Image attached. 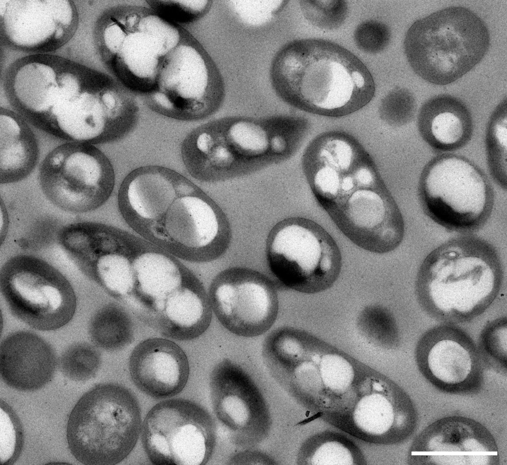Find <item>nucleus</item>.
<instances>
[{
  "label": "nucleus",
  "mask_w": 507,
  "mask_h": 465,
  "mask_svg": "<svg viewBox=\"0 0 507 465\" xmlns=\"http://www.w3.org/2000/svg\"><path fill=\"white\" fill-rule=\"evenodd\" d=\"M271 79L296 103L324 113L356 109L375 89L370 72L357 57L320 39L299 40L284 47L273 61Z\"/></svg>",
  "instance_id": "f257e3e1"
},
{
  "label": "nucleus",
  "mask_w": 507,
  "mask_h": 465,
  "mask_svg": "<svg viewBox=\"0 0 507 465\" xmlns=\"http://www.w3.org/2000/svg\"><path fill=\"white\" fill-rule=\"evenodd\" d=\"M490 41L487 27L476 14L464 7L450 6L415 21L404 45L414 72L426 81L443 85L477 64Z\"/></svg>",
  "instance_id": "f03ea898"
},
{
  "label": "nucleus",
  "mask_w": 507,
  "mask_h": 465,
  "mask_svg": "<svg viewBox=\"0 0 507 465\" xmlns=\"http://www.w3.org/2000/svg\"><path fill=\"white\" fill-rule=\"evenodd\" d=\"M141 421L131 391L118 384H98L82 396L70 414L66 435L70 452L84 465L118 464L136 445Z\"/></svg>",
  "instance_id": "7ed1b4c3"
},
{
  "label": "nucleus",
  "mask_w": 507,
  "mask_h": 465,
  "mask_svg": "<svg viewBox=\"0 0 507 465\" xmlns=\"http://www.w3.org/2000/svg\"><path fill=\"white\" fill-rule=\"evenodd\" d=\"M374 178L340 179L335 193L320 204L352 242L370 252L385 254L396 249L404 236L403 216Z\"/></svg>",
  "instance_id": "20e7f679"
},
{
  "label": "nucleus",
  "mask_w": 507,
  "mask_h": 465,
  "mask_svg": "<svg viewBox=\"0 0 507 465\" xmlns=\"http://www.w3.org/2000/svg\"><path fill=\"white\" fill-rule=\"evenodd\" d=\"M1 292L12 313L29 326L52 330L66 324L76 305L65 277L46 261L32 256L11 258L2 266Z\"/></svg>",
  "instance_id": "39448f33"
},
{
  "label": "nucleus",
  "mask_w": 507,
  "mask_h": 465,
  "mask_svg": "<svg viewBox=\"0 0 507 465\" xmlns=\"http://www.w3.org/2000/svg\"><path fill=\"white\" fill-rule=\"evenodd\" d=\"M43 193L53 204L73 212L93 210L108 198L114 174L106 155L91 144L66 143L53 149L39 168Z\"/></svg>",
  "instance_id": "423d86ee"
},
{
  "label": "nucleus",
  "mask_w": 507,
  "mask_h": 465,
  "mask_svg": "<svg viewBox=\"0 0 507 465\" xmlns=\"http://www.w3.org/2000/svg\"><path fill=\"white\" fill-rule=\"evenodd\" d=\"M269 267L285 286L310 293L330 286L342 265L339 247L320 225L300 218L275 235L268 257Z\"/></svg>",
  "instance_id": "0eeeda50"
},
{
  "label": "nucleus",
  "mask_w": 507,
  "mask_h": 465,
  "mask_svg": "<svg viewBox=\"0 0 507 465\" xmlns=\"http://www.w3.org/2000/svg\"><path fill=\"white\" fill-rule=\"evenodd\" d=\"M495 256L484 244L469 241L452 242L431 253L426 280L434 305L446 312L472 311L494 289Z\"/></svg>",
  "instance_id": "6e6552de"
},
{
  "label": "nucleus",
  "mask_w": 507,
  "mask_h": 465,
  "mask_svg": "<svg viewBox=\"0 0 507 465\" xmlns=\"http://www.w3.org/2000/svg\"><path fill=\"white\" fill-rule=\"evenodd\" d=\"M142 442L153 465H201L209 452L208 416L190 400L162 401L150 410L143 422Z\"/></svg>",
  "instance_id": "1a4fd4ad"
},
{
  "label": "nucleus",
  "mask_w": 507,
  "mask_h": 465,
  "mask_svg": "<svg viewBox=\"0 0 507 465\" xmlns=\"http://www.w3.org/2000/svg\"><path fill=\"white\" fill-rule=\"evenodd\" d=\"M422 193L429 215L448 228H471L487 212L486 182L477 169L460 158L444 157L434 163L423 178Z\"/></svg>",
  "instance_id": "9d476101"
},
{
  "label": "nucleus",
  "mask_w": 507,
  "mask_h": 465,
  "mask_svg": "<svg viewBox=\"0 0 507 465\" xmlns=\"http://www.w3.org/2000/svg\"><path fill=\"white\" fill-rule=\"evenodd\" d=\"M248 272H232L220 277L209 296L220 324L238 336L251 338L267 332L278 315L279 300L266 280Z\"/></svg>",
  "instance_id": "9b49d317"
},
{
  "label": "nucleus",
  "mask_w": 507,
  "mask_h": 465,
  "mask_svg": "<svg viewBox=\"0 0 507 465\" xmlns=\"http://www.w3.org/2000/svg\"><path fill=\"white\" fill-rule=\"evenodd\" d=\"M69 0H8L4 7L6 35L17 46L32 50L56 49L70 38L77 17Z\"/></svg>",
  "instance_id": "f8f14e48"
},
{
  "label": "nucleus",
  "mask_w": 507,
  "mask_h": 465,
  "mask_svg": "<svg viewBox=\"0 0 507 465\" xmlns=\"http://www.w3.org/2000/svg\"><path fill=\"white\" fill-rule=\"evenodd\" d=\"M155 81L158 91L152 97L164 114L190 119L202 106L208 83L205 62L194 48L176 46L162 59Z\"/></svg>",
  "instance_id": "ddd939ff"
},
{
  "label": "nucleus",
  "mask_w": 507,
  "mask_h": 465,
  "mask_svg": "<svg viewBox=\"0 0 507 465\" xmlns=\"http://www.w3.org/2000/svg\"><path fill=\"white\" fill-rule=\"evenodd\" d=\"M126 35L115 54L116 61L141 86L154 83L163 58L177 46L178 31L155 15L125 21Z\"/></svg>",
  "instance_id": "4468645a"
},
{
  "label": "nucleus",
  "mask_w": 507,
  "mask_h": 465,
  "mask_svg": "<svg viewBox=\"0 0 507 465\" xmlns=\"http://www.w3.org/2000/svg\"><path fill=\"white\" fill-rule=\"evenodd\" d=\"M129 371L135 386L155 399L170 398L184 388L189 377L186 355L171 341L152 338L139 344L132 351Z\"/></svg>",
  "instance_id": "2eb2a0df"
},
{
  "label": "nucleus",
  "mask_w": 507,
  "mask_h": 465,
  "mask_svg": "<svg viewBox=\"0 0 507 465\" xmlns=\"http://www.w3.org/2000/svg\"><path fill=\"white\" fill-rule=\"evenodd\" d=\"M56 365L51 346L32 332H14L1 344V377L17 390L34 391L43 388L52 379Z\"/></svg>",
  "instance_id": "dca6fc26"
},
{
  "label": "nucleus",
  "mask_w": 507,
  "mask_h": 465,
  "mask_svg": "<svg viewBox=\"0 0 507 465\" xmlns=\"http://www.w3.org/2000/svg\"><path fill=\"white\" fill-rule=\"evenodd\" d=\"M428 435L425 445L412 455L436 465H487L498 455L487 432L462 422H449Z\"/></svg>",
  "instance_id": "f3484780"
},
{
  "label": "nucleus",
  "mask_w": 507,
  "mask_h": 465,
  "mask_svg": "<svg viewBox=\"0 0 507 465\" xmlns=\"http://www.w3.org/2000/svg\"><path fill=\"white\" fill-rule=\"evenodd\" d=\"M170 169L147 166L131 173L125 195L131 208L142 217L155 219L168 210L185 183Z\"/></svg>",
  "instance_id": "a211bd4d"
},
{
  "label": "nucleus",
  "mask_w": 507,
  "mask_h": 465,
  "mask_svg": "<svg viewBox=\"0 0 507 465\" xmlns=\"http://www.w3.org/2000/svg\"><path fill=\"white\" fill-rule=\"evenodd\" d=\"M165 228L176 242L190 248L207 246L215 238L218 223L212 207L190 195L177 197L166 212Z\"/></svg>",
  "instance_id": "6ab92c4d"
},
{
  "label": "nucleus",
  "mask_w": 507,
  "mask_h": 465,
  "mask_svg": "<svg viewBox=\"0 0 507 465\" xmlns=\"http://www.w3.org/2000/svg\"><path fill=\"white\" fill-rule=\"evenodd\" d=\"M1 183L20 181L35 166L39 155L36 137L27 123L12 112L0 114Z\"/></svg>",
  "instance_id": "aec40b11"
},
{
  "label": "nucleus",
  "mask_w": 507,
  "mask_h": 465,
  "mask_svg": "<svg viewBox=\"0 0 507 465\" xmlns=\"http://www.w3.org/2000/svg\"><path fill=\"white\" fill-rule=\"evenodd\" d=\"M60 76L51 66L32 62L18 71L13 84L14 101L24 117L39 127L60 87Z\"/></svg>",
  "instance_id": "412c9836"
},
{
  "label": "nucleus",
  "mask_w": 507,
  "mask_h": 465,
  "mask_svg": "<svg viewBox=\"0 0 507 465\" xmlns=\"http://www.w3.org/2000/svg\"><path fill=\"white\" fill-rule=\"evenodd\" d=\"M159 311L171 333L192 338L206 330L212 317L210 302L205 293L181 287L166 298Z\"/></svg>",
  "instance_id": "4be33fe9"
},
{
  "label": "nucleus",
  "mask_w": 507,
  "mask_h": 465,
  "mask_svg": "<svg viewBox=\"0 0 507 465\" xmlns=\"http://www.w3.org/2000/svg\"><path fill=\"white\" fill-rule=\"evenodd\" d=\"M132 264L140 292L160 310L166 298L181 287L179 268L169 258L156 253L143 254Z\"/></svg>",
  "instance_id": "5701e85b"
},
{
  "label": "nucleus",
  "mask_w": 507,
  "mask_h": 465,
  "mask_svg": "<svg viewBox=\"0 0 507 465\" xmlns=\"http://www.w3.org/2000/svg\"><path fill=\"white\" fill-rule=\"evenodd\" d=\"M421 114L429 119L430 134L439 144L454 146L463 137V122L469 113L457 99L448 95L437 96L425 103Z\"/></svg>",
  "instance_id": "b1692460"
},
{
  "label": "nucleus",
  "mask_w": 507,
  "mask_h": 465,
  "mask_svg": "<svg viewBox=\"0 0 507 465\" xmlns=\"http://www.w3.org/2000/svg\"><path fill=\"white\" fill-rule=\"evenodd\" d=\"M427 362L433 375L447 384L463 382L471 369L468 352L452 340H442L435 344L429 352Z\"/></svg>",
  "instance_id": "393cba45"
},
{
  "label": "nucleus",
  "mask_w": 507,
  "mask_h": 465,
  "mask_svg": "<svg viewBox=\"0 0 507 465\" xmlns=\"http://www.w3.org/2000/svg\"><path fill=\"white\" fill-rule=\"evenodd\" d=\"M129 322L120 308L107 305L93 316L89 325V334L93 342L106 350H113L123 346V340L130 333Z\"/></svg>",
  "instance_id": "a878e982"
},
{
  "label": "nucleus",
  "mask_w": 507,
  "mask_h": 465,
  "mask_svg": "<svg viewBox=\"0 0 507 465\" xmlns=\"http://www.w3.org/2000/svg\"><path fill=\"white\" fill-rule=\"evenodd\" d=\"M93 274L110 291L118 295L130 292L136 284L133 264L122 255L105 254L96 260Z\"/></svg>",
  "instance_id": "bb28decb"
},
{
  "label": "nucleus",
  "mask_w": 507,
  "mask_h": 465,
  "mask_svg": "<svg viewBox=\"0 0 507 465\" xmlns=\"http://www.w3.org/2000/svg\"><path fill=\"white\" fill-rule=\"evenodd\" d=\"M59 364L61 372L67 378L75 381H85L98 372L101 364V354L88 343H76L63 353Z\"/></svg>",
  "instance_id": "cd10ccee"
},
{
  "label": "nucleus",
  "mask_w": 507,
  "mask_h": 465,
  "mask_svg": "<svg viewBox=\"0 0 507 465\" xmlns=\"http://www.w3.org/2000/svg\"><path fill=\"white\" fill-rule=\"evenodd\" d=\"M304 16L313 25L324 30L338 28L346 20L349 12L344 0H302Z\"/></svg>",
  "instance_id": "c85d7f7f"
},
{
  "label": "nucleus",
  "mask_w": 507,
  "mask_h": 465,
  "mask_svg": "<svg viewBox=\"0 0 507 465\" xmlns=\"http://www.w3.org/2000/svg\"><path fill=\"white\" fill-rule=\"evenodd\" d=\"M506 102L499 105L489 135V152L491 164L500 181L506 183L507 115Z\"/></svg>",
  "instance_id": "c756f323"
},
{
  "label": "nucleus",
  "mask_w": 507,
  "mask_h": 465,
  "mask_svg": "<svg viewBox=\"0 0 507 465\" xmlns=\"http://www.w3.org/2000/svg\"><path fill=\"white\" fill-rule=\"evenodd\" d=\"M228 135L231 143L242 153L257 155L265 152L269 141L265 131L260 126L240 121L230 127Z\"/></svg>",
  "instance_id": "7c9ffc66"
},
{
  "label": "nucleus",
  "mask_w": 507,
  "mask_h": 465,
  "mask_svg": "<svg viewBox=\"0 0 507 465\" xmlns=\"http://www.w3.org/2000/svg\"><path fill=\"white\" fill-rule=\"evenodd\" d=\"M391 32L385 24L374 20L360 23L354 32V40L358 48L366 52L376 53L389 44Z\"/></svg>",
  "instance_id": "2f4dec72"
},
{
  "label": "nucleus",
  "mask_w": 507,
  "mask_h": 465,
  "mask_svg": "<svg viewBox=\"0 0 507 465\" xmlns=\"http://www.w3.org/2000/svg\"><path fill=\"white\" fill-rule=\"evenodd\" d=\"M157 8L171 18L189 20L199 14L205 6L203 0H155Z\"/></svg>",
  "instance_id": "473e14b6"
},
{
  "label": "nucleus",
  "mask_w": 507,
  "mask_h": 465,
  "mask_svg": "<svg viewBox=\"0 0 507 465\" xmlns=\"http://www.w3.org/2000/svg\"><path fill=\"white\" fill-rule=\"evenodd\" d=\"M285 141L280 136H275L271 141V147L272 150L276 153H280L285 148Z\"/></svg>",
  "instance_id": "72a5a7b5"
},
{
  "label": "nucleus",
  "mask_w": 507,
  "mask_h": 465,
  "mask_svg": "<svg viewBox=\"0 0 507 465\" xmlns=\"http://www.w3.org/2000/svg\"><path fill=\"white\" fill-rule=\"evenodd\" d=\"M320 414H321V413H318L317 414L314 415V416H313L312 417L308 418V419L304 420V421L302 422V423H303V422L305 423V422H307L310 421V420H313V419L318 417V416H319L320 415Z\"/></svg>",
  "instance_id": "f704fd0d"
}]
</instances>
